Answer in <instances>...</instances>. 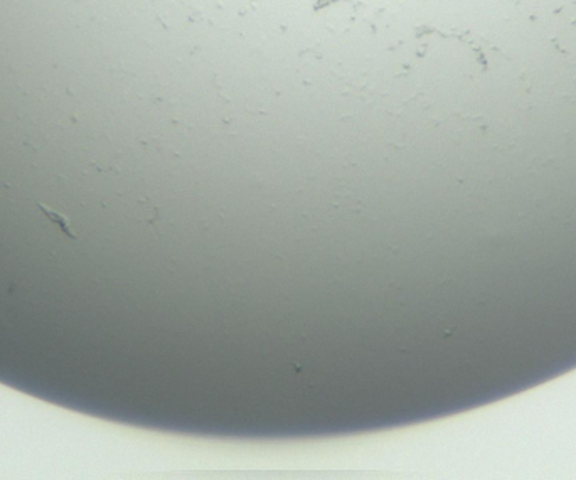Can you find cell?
<instances>
[{
	"label": "cell",
	"mask_w": 576,
	"mask_h": 480,
	"mask_svg": "<svg viewBox=\"0 0 576 480\" xmlns=\"http://www.w3.org/2000/svg\"><path fill=\"white\" fill-rule=\"evenodd\" d=\"M39 208H41V211H43V213L45 214V216H47L49 221H52V222H56V224H59L61 231H63L64 234H68L69 238H73V239H76V238H78L76 233L73 231L71 224H69V219H68V218L63 216V214H59V213H56V211H52L51 208H47V206H44V204H39Z\"/></svg>",
	"instance_id": "obj_1"
}]
</instances>
